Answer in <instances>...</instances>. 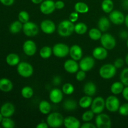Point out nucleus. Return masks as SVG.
Returning a JSON list of instances; mask_svg holds the SVG:
<instances>
[{"mask_svg": "<svg viewBox=\"0 0 128 128\" xmlns=\"http://www.w3.org/2000/svg\"><path fill=\"white\" fill-rule=\"evenodd\" d=\"M74 31V22L70 20H64L61 21L58 26V32L62 37H68Z\"/></svg>", "mask_w": 128, "mask_h": 128, "instance_id": "nucleus-1", "label": "nucleus"}, {"mask_svg": "<svg viewBox=\"0 0 128 128\" xmlns=\"http://www.w3.org/2000/svg\"><path fill=\"white\" fill-rule=\"evenodd\" d=\"M64 118L61 114L58 112H54L49 114L46 119V122L51 128H60L64 124Z\"/></svg>", "mask_w": 128, "mask_h": 128, "instance_id": "nucleus-2", "label": "nucleus"}, {"mask_svg": "<svg viewBox=\"0 0 128 128\" xmlns=\"http://www.w3.org/2000/svg\"><path fill=\"white\" fill-rule=\"evenodd\" d=\"M116 68L112 64H105L100 69L99 74L104 80H110L116 74Z\"/></svg>", "mask_w": 128, "mask_h": 128, "instance_id": "nucleus-3", "label": "nucleus"}, {"mask_svg": "<svg viewBox=\"0 0 128 128\" xmlns=\"http://www.w3.org/2000/svg\"><path fill=\"white\" fill-rule=\"evenodd\" d=\"M17 72L22 77L30 78L33 74L34 69L31 64L23 61L18 64Z\"/></svg>", "mask_w": 128, "mask_h": 128, "instance_id": "nucleus-4", "label": "nucleus"}, {"mask_svg": "<svg viewBox=\"0 0 128 128\" xmlns=\"http://www.w3.org/2000/svg\"><path fill=\"white\" fill-rule=\"evenodd\" d=\"M52 54L56 57L62 58L70 54V48L66 44L59 42L52 47Z\"/></svg>", "mask_w": 128, "mask_h": 128, "instance_id": "nucleus-5", "label": "nucleus"}, {"mask_svg": "<svg viewBox=\"0 0 128 128\" xmlns=\"http://www.w3.org/2000/svg\"><path fill=\"white\" fill-rule=\"evenodd\" d=\"M100 42L102 47L108 50H112L116 45V41L115 38L112 35L109 33H104L102 34Z\"/></svg>", "mask_w": 128, "mask_h": 128, "instance_id": "nucleus-6", "label": "nucleus"}, {"mask_svg": "<svg viewBox=\"0 0 128 128\" xmlns=\"http://www.w3.org/2000/svg\"><path fill=\"white\" fill-rule=\"evenodd\" d=\"M105 106L108 111L112 112H116L120 108V101L115 95H111L105 100Z\"/></svg>", "mask_w": 128, "mask_h": 128, "instance_id": "nucleus-7", "label": "nucleus"}, {"mask_svg": "<svg viewBox=\"0 0 128 128\" xmlns=\"http://www.w3.org/2000/svg\"><path fill=\"white\" fill-rule=\"evenodd\" d=\"M95 125L98 128H110L111 127V121L110 117L106 114L100 113L95 119Z\"/></svg>", "mask_w": 128, "mask_h": 128, "instance_id": "nucleus-8", "label": "nucleus"}, {"mask_svg": "<svg viewBox=\"0 0 128 128\" xmlns=\"http://www.w3.org/2000/svg\"><path fill=\"white\" fill-rule=\"evenodd\" d=\"M22 31L26 36L34 37L39 33V27L36 23L29 21L23 24Z\"/></svg>", "mask_w": 128, "mask_h": 128, "instance_id": "nucleus-9", "label": "nucleus"}, {"mask_svg": "<svg viewBox=\"0 0 128 128\" xmlns=\"http://www.w3.org/2000/svg\"><path fill=\"white\" fill-rule=\"evenodd\" d=\"M106 108L105 106V100L101 96H98L92 100V104L91 105V108L92 112L95 114H98L101 113Z\"/></svg>", "mask_w": 128, "mask_h": 128, "instance_id": "nucleus-10", "label": "nucleus"}, {"mask_svg": "<svg viewBox=\"0 0 128 128\" xmlns=\"http://www.w3.org/2000/svg\"><path fill=\"white\" fill-rule=\"evenodd\" d=\"M95 59L93 56H86L80 60L79 66L82 71L87 72L93 68L95 64Z\"/></svg>", "mask_w": 128, "mask_h": 128, "instance_id": "nucleus-11", "label": "nucleus"}, {"mask_svg": "<svg viewBox=\"0 0 128 128\" xmlns=\"http://www.w3.org/2000/svg\"><path fill=\"white\" fill-rule=\"evenodd\" d=\"M40 9L41 12L44 14H51L55 10V2L53 0H44L40 4Z\"/></svg>", "mask_w": 128, "mask_h": 128, "instance_id": "nucleus-12", "label": "nucleus"}, {"mask_svg": "<svg viewBox=\"0 0 128 128\" xmlns=\"http://www.w3.org/2000/svg\"><path fill=\"white\" fill-rule=\"evenodd\" d=\"M109 19L112 23L116 25H121L124 22L125 16L121 11L112 10L110 13Z\"/></svg>", "mask_w": 128, "mask_h": 128, "instance_id": "nucleus-13", "label": "nucleus"}, {"mask_svg": "<svg viewBox=\"0 0 128 128\" xmlns=\"http://www.w3.org/2000/svg\"><path fill=\"white\" fill-rule=\"evenodd\" d=\"M22 50L26 55L32 56L36 54L37 51V46L34 41L32 40H27L22 45Z\"/></svg>", "mask_w": 128, "mask_h": 128, "instance_id": "nucleus-14", "label": "nucleus"}, {"mask_svg": "<svg viewBox=\"0 0 128 128\" xmlns=\"http://www.w3.org/2000/svg\"><path fill=\"white\" fill-rule=\"evenodd\" d=\"M40 28L44 33L46 34H51L54 33L56 30V25L51 20H45L40 24Z\"/></svg>", "mask_w": 128, "mask_h": 128, "instance_id": "nucleus-15", "label": "nucleus"}, {"mask_svg": "<svg viewBox=\"0 0 128 128\" xmlns=\"http://www.w3.org/2000/svg\"><path fill=\"white\" fill-rule=\"evenodd\" d=\"M64 68L66 72L70 74L76 73L78 71L80 66L77 62V61L72 59L66 60L64 63Z\"/></svg>", "mask_w": 128, "mask_h": 128, "instance_id": "nucleus-16", "label": "nucleus"}, {"mask_svg": "<svg viewBox=\"0 0 128 128\" xmlns=\"http://www.w3.org/2000/svg\"><path fill=\"white\" fill-rule=\"evenodd\" d=\"M63 92L60 89H52L50 92L49 98L52 103L58 104L62 101L63 99Z\"/></svg>", "mask_w": 128, "mask_h": 128, "instance_id": "nucleus-17", "label": "nucleus"}, {"mask_svg": "<svg viewBox=\"0 0 128 128\" xmlns=\"http://www.w3.org/2000/svg\"><path fill=\"white\" fill-rule=\"evenodd\" d=\"M15 107L11 102H6L2 105L0 109V112L3 117L10 118L14 114Z\"/></svg>", "mask_w": 128, "mask_h": 128, "instance_id": "nucleus-18", "label": "nucleus"}, {"mask_svg": "<svg viewBox=\"0 0 128 128\" xmlns=\"http://www.w3.org/2000/svg\"><path fill=\"white\" fill-rule=\"evenodd\" d=\"M71 59L76 61H80L82 57V48L79 45H72L70 48V54Z\"/></svg>", "mask_w": 128, "mask_h": 128, "instance_id": "nucleus-19", "label": "nucleus"}, {"mask_svg": "<svg viewBox=\"0 0 128 128\" xmlns=\"http://www.w3.org/2000/svg\"><path fill=\"white\" fill-rule=\"evenodd\" d=\"M92 56L98 60H104L108 56V50L102 46L95 48L92 51Z\"/></svg>", "mask_w": 128, "mask_h": 128, "instance_id": "nucleus-20", "label": "nucleus"}, {"mask_svg": "<svg viewBox=\"0 0 128 128\" xmlns=\"http://www.w3.org/2000/svg\"><path fill=\"white\" fill-rule=\"evenodd\" d=\"M63 124L66 128H79L81 127L80 121L76 117L72 116L65 118Z\"/></svg>", "mask_w": 128, "mask_h": 128, "instance_id": "nucleus-21", "label": "nucleus"}, {"mask_svg": "<svg viewBox=\"0 0 128 128\" xmlns=\"http://www.w3.org/2000/svg\"><path fill=\"white\" fill-rule=\"evenodd\" d=\"M13 88L12 82L9 79L3 78L0 80V90L3 92H8L11 91Z\"/></svg>", "mask_w": 128, "mask_h": 128, "instance_id": "nucleus-22", "label": "nucleus"}, {"mask_svg": "<svg viewBox=\"0 0 128 128\" xmlns=\"http://www.w3.org/2000/svg\"><path fill=\"white\" fill-rule=\"evenodd\" d=\"M96 86L94 82L90 81L86 82L83 87V91L86 95L90 96H94L96 92Z\"/></svg>", "mask_w": 128, "mask_h": 128, "instance_id": "nucleus-23", "label": "nucleus"}, {"mask_svg": "<svg viewBox=\"0 0 128 128\" xmlns=\"http://www.w3.org/2000/svg\"><path fill=\"white\" fill-rule=\"evenodd\" d=\"M110 20L108 18L102 16L99 20L98 22V28L101 30V32H106L110 27Z\"/></svg>", "mask_w": 128, "mask_h": 128, "instance_id": "nucleus-24", "label": "nucleus"}, {"mask_svg": "<svg viewBox=\"0 0 128 128\" xmlns=\"http://www.w3.org/2000/svg\"><path fill=\"white\" fill-rule=\"evenodd\" d=\"M125 86L121 81H116L112 84L111 86V92L114 95H118L122 94Z\"/></svg>", "mask_w": 128, "mask_h": 128, "instance_id": "nucleus-25", "label": "nucleus"}, {"mask_svg": "<svg viewBox=\"0 0 128 128\" xmlns=\"http://www.w3.org/2000/svg\"><path fill=\"white\" fill-rule=\"evenodd\" d=\"M6 61L8 64L11 66H18L20 62V56L16 53H10L6 56Z\"/></svg>", "mask_w": 128, "mask_h": 128, "instance_id": "nucleus-26", "label": "nucleus"}, {"mask_svg": "<svg viewBox=\"0 0 128 128\" xmlns=\"http://www.w3.org/2000/svg\"><path fill=\"white\" fill-rule=\"evenodd\" d=\"M39 110L42 114H49L51 110V104L46 100L41 101L39 104Z\"/></svg>", "mask_w": 128, "mask_h": 128, "instance_id": "nucleus-27", "label": "nucleus"}, {"mask_svg": "<svg viewBox=\"0 0 128 128\" xmlns=\"http://www.w3.org/2000/svg\"><path fill=\"white\" fill-rule=\"evenodd\" d=\"M74 10L78 13L84 14L89 11V6L84 2L79 1L74 4Z\"/></svg>", "mask_w": 128, "mask_h": 128, "instance_id": "nucleus-28", "label": "nucleus"}, {"mask_svg": "<svg viewBox=\"0 0 128 128\" xmlns=\"http://www.w3.org/2000/svg\"><path fill=\"white\" fill-rule=\"evenodd\" d=\"M92 102V99L91 96L86 95L84 96H82L79 101V104L80 106L82 108L86 109L88 108L90 106H91Z\"/></svg>", "mask_w": 128, "mask_h": 128, "instance_id": "nucleus-29", "label": "nucleus"}, {"mask_svg": "<svg viewBox=\"0 0 128 128\" xmlns=\"http://www.w3.org/2000/svg\"><path fill=\"white\" fill-rule=\"evenodd\" d=\"M101 8L106 13H110L114 8L113 1L112 0H103L101 3Z\"/></svg>", "mask_w": 128, "mask_h": 128, "instance_id": "nucleus-30", "label": "nucleus"}, {"mask_svg": "<svg viewBox=\"0 0 128 128\" xmlns=\"http://www.w3.org/2000/svg\"><path fill=\"white\" fill-rule=\"evenodd\" d=\"M23 24L20 21H15L12 22L10 26V31L12 34H17L22 30Z\"/></svg>", "mask_w": 128, "mask_h": 128, "instance_id": "nucleus-31", "label": "nucleus"}, {"mask_svg": "<svg viewBox=\"0 0 128 128\" xmlns=\"http://www.w3.org/2000/svg\"><path fill=\"white\" fill-rule=\"evenodd\" d=\"M88 34L91 40L93 41H98L101 39L102 33L99 28H91L88 32Z\"/></svg>", "mask_w": 128, "mask_h": 128, "instance_id": "nucleus-32", "label": "nucleus"}, {"mask_svg": "<svg viewBox=\"0 0 128 128\" xmlns=\"http://www.w3.org/2000/svg\"><path fill=\"white\" fill-rule=\"evenodd\" d=\"M88 31V26L84 22H80L74 25V32L80 35L84 34Z\"/></svg>", "mask_w": 128, "mask_h": 128, "instance_id": "nucleus-33", "label": "nucleus"}, {"mask_svg": "<svg viewBox=\"0 0 128 128\" xmlns=\"http://www.w3.org/2000/svg\"><path fill=\"white\" fill-rule=\"evenodd\" d=\"M52 54V48L50 46H43L40 51V55L42 59H48Z\"/></svg>", "mask_w": 128, "mask_h": 128, "instance_id": "nucleus-34", "label": "nucleus"}, {"mask_svg": "<svg viewBox=\"0 0 128 128\" xmlns=\"http://www.w3.org/2000/svg\"><path fill=\"white\" fill-rule=\"evenodd\" d=\"M63 108L67 111H74L77 108V102L73 100H67L63 103Z\"/></svg>", "mask_w": 128, "mask_h": 128, "instance_id": "nucleus-35", "label": "nucleus"}, {"mask_svg": "<svg viewBox=\"0 0 128 128\" xmlns=\"http://www.w3.org/2000/svg\"><path fill=\"white\" fill-rule=\"evenodd\" d=\"M21 95L25 99H30L33 96L34 91L30 86H24L22 88L21 91Z\"/></svg>", "mask_w": 128, "mask_h": 128, "instance_id": "nucleus-36", "label": "nucleus"}, {"mask_svg": "<svg viewBox=\"0 0 128 128\" xmlns=\"http://www.w3.org/2000/svg\"><path fill=\"white\" fill-rule=\"evenodd\" d=\"M62 91L64 94L71 95L74 91V87L72 84L70 82H66L62 86Z\"/></svg>", "mask_w": 128, "mask_h": 128, "instance_id": "nucleus-37", "label": "nucleus"}, {"mask_svg": "<svg viewBox=\"0 0 128 128\" xmlns=\"http://www.w3.org/2000/svg\"><path fill=\"white\" fill-rule=\"evenodd\" d=\"M1 123L2 127L4 128H13L15 126L14 122L10 118L4 117Z\"/></svg>", "mask_w": 128, "mask_h": 128, "instance_id": "nucleus-38", "label": "nucleus"}, {"mask_svg": "<svg viewBox=\"0 0 128 128\" xmlns=\"http://www.w3.org/2000/svg\"><path fill=\"white\" fill-rule=\"evenodd\" d=\"M120 81L125 86H128V68L123 69L120 74Z\"/></svg>", "mask_w": 128, "mask_h": 128, "instance_id": "nucleus-39", "label": "nucleus"}, {"mask_svg": "<svg viewBox=\"0 0 128 128\" xmlns=\"http://www.w3.org/2000/svg\"><path fill=\"white\" fill-rule=\"evenodd\" d=\"M18 20L22 23H25L30 21V14L26 11H21L18 14Z\"/></svg>", "mask_w": 128, "mask_h": 128, "instance_id": "nucleus-40", "label": "nucleus"}, {"mask_svg": "<svg viewBox=\"0 0 128 128\" xmlns=\"http://www.w3.org/2000/svg\"><path fill=\"white\" fill-rule=\"evenodd\" d=\"M95 114L92 112V110H88L86 111L82 114V120L84 122H90V121L94 118V116Z\"/></svg>", "mask_w": 128, "mask_h": 128, "instance_id": "nucleus-41", "label": "nucleus"}, {"mask_svg": "<svg viewBox=\"0 0 128 128\" xmlns=\"http://www.w3.org/2000/svg\"><path fill=\"white\" fill-rule=\"evenodd\" d=\"M118 111L120 114H121V116H128V102H126V103L122 104V105H120Z\"/></svg>", "mask_w": 128, "mask_h": 128, "instance_id": "nucleus-42", "label": "nucleus"}, {"mask_svg": "<svg viewBox=\"0 0 128 128\" xmlns=\"http://www.w3.org/2000/svg\"><path fill=\"white\" fill-rule=\"evenodd\" d=\"M86 72L82 70H80V71H78L77 72H76V80L78 81H82L86 78Z\"/></svg>", "mask_w": 128, "mask_h": 128, "instance_id": "nucleus-43", "label": "nucleus"}, {"mask_svg": "<svg viewBox=\"0 0 128 128\" xmlns=\"http://www.w3.org/2000/svg\"><path fill=\"white\" fill-rule=\"evenodd\" d=\"M113 64L114 65V66L117 69L121 68L124 64V61L123 60V59L121 58H117L115 60Z\"/></svg>", "mask_w": 128, "mask_h": 128, "instance_id": "nucleus-44", "label": "nucleus"}, {"mask_svg": "<svg viewBox=\"0 0 128 128\" xmlns=\"http://www.w3.org/2000/svg\"><path fill=\"white\" fill-rule=\"evenodd\" d=\"M78 18L79 13L76 12V11H75V12H72L70 14V16H69V20L71 21V22H75L78 20Z\"/></svg>", "mask_w": 128, "mask_h": 128, "instance_id": "nucleus-45", "label": "nucleus"}, {"mask_svg": "<svg viewBox=\"0 0 128 128\" xmlns=\"http://www.w3.org/2000/svg\"><path fill=\"white\" fill-rule=\"evenodd\" d=\"M65 4L64 2L61 0H59L55 2V7L56 10H62L64 8Z\"/></svg>", "mask_w": 128, "mask_h": 128, "instance_id": "nucleus-46", "label": "nucleus"}, {"mask_svg": "<svg viewBox=\"0 0 128 128\" xmlns=\"http://www.w3.org/2000/svg\"><path fill=\"white\" fill-rule=\"evenodd\" d=\"M14 0H0V2L6 6H10L13 4Z\"/></svg>", "mask_w": 128, "mask_h": 128, "instance_id": "nucleus-47", "label": "nucleus"}, {"mask_svg": "<svg viewBox=\"0 0 128 128\" xmlns=\"http://www.w3.org/2000/svg\"><path fill=\"white\" fill-rule=\"evenodd\" d=\"M81 128H96V126L94 124L91 123L89 122H85L82 126H81Z\"/></svg>", "mask_w": 128, "mask_h": 128, "instance_id": "nucleus-48", "label": "nucleus"}, {"mask_svg": "<svg viewBox=\"0 0 128 128\" xmlns=\"http://www.w3.org/2000/svg\"><path fill=\"white\" fill-rule=\"evenodd\" d=\"M122 97L124 98V100L128 101V86L124 87L122 92Z\"/></svg>", "mask_w": 128, "mask_h": 128, "instance_id": "nucleus-49", "label": "nucleus"}, {"mask_svg": "<svg viewBox=\"0 0 128 128\" xmlns=\"http://www.w3.org/2000/svg\"><path fill=\"white\" fill-rule=\"evenodd\" d=\"M49 127L48 124L47 122H41L40 123H39L36 126L37 128H48Z\"/></svg>", "mask_w": 128, "mask_h": 128, "instance_id": "nucleus-50", "label": "nucleus"}, {"mask_svg": "<svg viewBox=\"0 0 128 128\" xmlns=\"http://www.w3.org/2000/svg\"><path fill=\"white\" fill-rule=\"evenodd\" d=\"M61 78L59 76H56V77L54 78L53 79V82L54 84L58 85L59 84L61 83Z\"/></svg>", "mask_w": 128, "mask_h": 128, "instance_id": "nucleus-51", "label": "nucleus"}, {"mask_svg": "<svg viewBox=\"0 0 128 128\" xmlns=\"http://www.w3.org/2000/svg\"><path fill=\"white\" fill-rule=\"evenodd\" d=\"M120 36H121L122 39H127L128 38V32L127 31H121V32H120Z\"/></svg>", "mask_w": 128, "mask_h": 128, "instance_id": "nucleus-52", "label": "nucleus"}, {"mask_svg": "<svg viewBox=\"0 0 128 128\" xmlns=\"http://www.w3.org/2000/svg\"><path fill=\"white\" fill-rule=\"evenodd\" d=\"M122 6L126 10H128V0H123Z\"/></svg>", "mask_w": 128, "mask_h": 128, "instance_id": "nucleus-53", "label": "nucleus"}, {"mask_svg": "<svg viewBox=\"0 0 128 128\" xmlns=\"http://www.w3.org/2000/svg\"><path fill=\"white\" fill-rule=\"evenodd\" d=\"M31 1L33 4H40L44 0H31Z\"/></svg>", "mask_w": 128, "mask_h": 128, "instance_id": "nucleus-54", "label": "nucleus"}, {"mask_svg": "<svg viewBox=\"0 0 128 128\" xmlns=\"http://www.w3.org/2000/svg\"><path fill=\"white\" fill-rule=\"evenodd\" d=\"M124 23L126 24V26L128 28V14L125 16V20H124Z\"/></svg>", "mask_w": 128, "mask_h": 128, "instance_id": "nucleus-55", "label": "nucleus"}, {"mask_svg": "<svg viewBox=\"0 0 128 128\" xmlns=\"http://www.w3.org/2000/svg\"><path fill=\"white\" fill-rule=\"evenodd\" d=\"M125 62H126V64L128 66V52L127 53V54H126V58H125Z\"/></svg>", "mask_w": 128, "mask_h": 128, "instance_id": "nucleus-56", "label": "nucleus"}, {"mask_svg": "<svg viewBox=\"0 0 128 128\" xmlns=\"http://www.w3.org/2000/svg\"><path fill=\"white\" fill-rule=\"evenodd\" d=\"M3 116H2V114H1V112H0V123H1V121H2V119H3Z\"/></svg>", "mask_w": 128, "mask_h": 128, "instance_id": "nucleus-57", "label": "nucleus"}, {"mask_svg": "<svg viewBox=\"0 0 128 128\" xmlns=\"http://www.w3.org/2000/svg\"><path fill=\"white\" fill-rule=\"evenodd\" d=\"M126 46H127V48H128V38L127 39V41H126Z\"/></svg>", "mask_w": 128, "mask_h": 128, "instance_id": "nucleus-58", "label": "nucleus"}]
</instances>
